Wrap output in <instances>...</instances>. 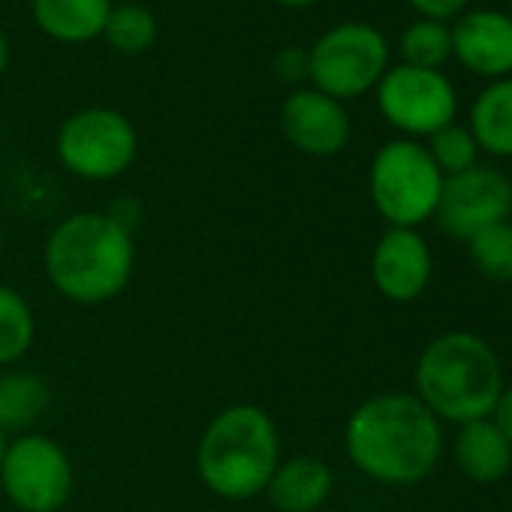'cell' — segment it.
<instances>
[{"label": "cell", "mask_w": 512, "mask_h": 512, "mask_svg": "<svg viewBox=\"0 0 512 512\" xmlns=\"http://www.w3.org/2000/svg\"><path fill=\"white\" fill-rule=\"evenodd\" d=\"M344 449L356 470L383 485H413L440 461V419L407 392L362 401L344 428Z\"/></svg>", "instance_id": "6da1fadb"}, {"label": "cell", "mask_w": 512, "mask_h": 512, "mask_svg": "<svg viewBox=\"0 0 512 512\" xmlns=\"http://www.w3.org/2000/svg\"><path fill=\"white\" fill-rule=\"evenodd\" d=\"M43 272L61 299L73 305H106L133 281V232L106 211H76L49 232Z\"/></svg>", "instance_id": "7a4b0ae2"}, {"label": "cell", "mask_w": 512, "mask_h": 512, "mask_svg": "<svg viewBox=\"0 0 512 512\" xmlns=\"http://www.w3.org/2000/svg\"><path fill=\"white\" fill-rule=\"evenodd\" d=\"M281 461V434L260 404H229L211 416L196 443V473L223 500L263 494Z\"/></svg>", "instance_id": "3957f363"}, {"label": "cell", "mask_w": 512, "mask_h": 512, "mask_svg": "<svg viewBox=\"0 0 512 512\" xmlns=\"http://www.w3.org/2000/svg\"><path fill=\"white\" fill-rule=\"evenodd\" d=\"M416 398L440 422L491 416L503 386L497 353L473 332H443L425 344L413 371Z\"/></svg>", "instance_id": "277c9868"}, {"label": "cell", "mask_w": 512, "mask_h": 512, "mask_svg": "<svg viewBox=\"0 0 512 512\" xmlns=\"http://www.w3.org/2000/svg\"><path fill=\"white\" fill-rule=\"evenodd\" d=\"M446 175L431 160L428 148L416 139L386 142L368 172V193L377 214L389 226L419 229L434 217Z\"/></svg>", "instance_id": "5b68a950"}, {"label": "cell", "mask_w": 512, "mask_h": 512, "mask_svg": "<svg viewBox=\"0 0 512 512\" xmlns=\"http://www.w3.org/2000/svg\"><path fill=\"white\" fill-rule=\"evenodd\" d=\"M389 67H392L389 40L383 37V31L365 22L335 25L308 49L311 88L341 103L374 91Z\"/></svg>", "instance_id": "8992f818"}, {"label": "cell", "mask_w": 512, "mask_h": 512, "mask_svg": "<svg viewBox=\"0 0 512 512\" xmlns=\"http://www.w3.org/2000/svg\"><path fill=\"white\" fill-rule=\"evenodd\" d=\"M0 488L19 512H61L73 497L76 470L58 440L25 431L22 437L7 440Z\"/></svg>", "instance_id": "52a82bcc"}, {"label": "cell", "mask_w": 512, "mask_h": 512, "mask_svg": "<svg viewBox=\"0 0 512 512\" xmlns=\"http://www.w3.org/2000/svg\"><path fill=\"white\" fill-rule=\"evenodd\" d=\"M55 148L70 175L85 181H112L133 166L139 154V136L130 118L121 112L88 106L61 124Z\"/></svg>", "instance_id": "ba28073f"}, {"label": "cell", "mask_w": 512, "mask_h": 512, "mask_svg": "<svg viewBox=\"0 0 512 512\" xmlns=\"http://www.w3.org/2000/svg\"><path fill=\"white\" fill-rule=\"evenodd\" d=\"M374 94L380 115L404 139H428L458 115V91L443 70L392 64Z\"/></svg>", "instance_id": "9c48e42d"}, {"label": "cell", "mask_w": 512, "mask_h": 512, "mask_svg": "<svg viewBox=\"0 0 512 512\" xmlns=\"http://www.w3.org/2000/svg\"><path fill=\"white\" fill-rule=\"evenodd\" d=\"M512 178L494 166H473L449 175L434 211L440 232L455 241H470L479 229L509 220Z\"/></svg>", "instance_id": "30bf717a"}, {"label": "cell", "mask_w": 512, "mask_h": 512, "mask_svg": "<svg viewBox=\"0 0 512 512\" xmlns=\"http://www.w3.org/2000/svg\"><path fill=\"white\" fill-rule=\"evenodd\" d=\"M281 133L299 154L323 160L347 148L353 121L341 100L317 88H296L281 106Z\"/></svg>", "instance_id": "8fae6325"}, {"label": "cell", "mask_w": 512, "mask_h": 512, "mask_svg": "<svg viewBox=\"0 0 512 512\" xmlns=\"http://www.w3.org/2000/svg\"><path fill=\"white\" fill-rule=\"evenodd\" d=\"M452 61L467 73L497 82L512 76V19L506 10L470 7L449 25Z\"/></svg>", "instance_id": "7c38bea8"}, {"label": "cell", "mask_w": 512, "mask_h": 512, "mask_svg": "<svg viewBox=\"0 0 512 512\" xmlns=\"http://www.w3.org/2000/svg\"><path fill=\"white\" fill-rule=\"evenodd\" d=\"M431 250L419 229L389 226L371 253V281L377 293L389 302H416L431 281Z\"/></svg>", "instance_id": "4fadbf2b"}, {"label": "cell", "mask_w": 512, "mask_h": 512, "mask_svg": "<svg viewBox=\"0 0 512 512\" xmlns=\"http://www.w3.org/2000/svg\"><path fill=\"white\" fill-rule=\"evenodd\" d=\"M332 485L335 476L323 458L293 455L278 461L263 494L269 497L275 512H317L326 506Z\"/></svg>", "instance_id": "5bb4252c"}, {"label": "cell", "mask_w": 512, "mask_h": 512, "mask_svg": "<svg viewBox=\"0 0 512 512\" xmlns=\"http://www.w3.org/2000/svg\"><path fill=\"white\" fill-rule=\"evenodd\" d=\"M112 7V0H34L31 4L37 28L64 46L100 40Z\"/></svg>", "instance_id": "9a60e30c"}, {"label": "cell", "mask_w": 512, "mask_h": 512, "mask_svg": "<svg viewBox=\"0 0 512 512\" xmlns=\"http://www.w3.org/2000/svg\"><path fill=\"white\" fill-rule=\"evenodd\" d=\"M455 461L461 473L473 482H497L512 467V446L500 434L491 416L458 425Z\"/></svg>", "instance_id": "2e32d148"}, {"label": "cell", "mask_w": 512, "mask_h": 512, "mask_svg": "<svg viewBox=\"0 0 512 512\" xmlns=\"http://www.w3.org/2000/svg\"><path fill=\"white\" fill-rule=\"evenodd\" d=\"M467 130L479 151L491 157H512V76L488 82L476 94Z\"/></svg>", "instance_id": "e0dca14e"}, {"label": "cell", "mask_w": 512, "mask_h": 512, "mask_svg": "<svg viewBox=\"0 0 512 512\" xmlns=\"http://www.w3.org/2000/svg\"><path fill=\"white\" fill-rule=\"evenodd\" d=\"M52 404V386L34 371H4L0 374V431L25 434L31 431Z\"/></svg>", "instance_id": "ac0fdd59"}, {"label": "cell", "mask_w": 512, "mask_h": 512, "mask_svg": "<svg viewBox=\"0 0 512 512\" xmlns=\"http://www.w3.org/2000/svg\"><path fill=\"white\" fill-rule=\"evenodd\" d=\"M37 338V317L31 302L16 290L0 284V368L16 365L28 356Z\"/></svg>", "instance_id": "d6986e66"}, {"label": "cell", "mask_w": 512, "mask_h": 512, "mask_svg": "<svg viewBox=\"0 0 512 512\" xmlns=\"http://www.w3.org/2000/svg\"><path fill=\"white\" fill-rule=\"evenodd\" d=\"M398 52H401V64L422 67V70H443L452 61L449 25L431 19L410 22L398 40Z\"/></svg>", "instance_id": "ffe728a7"}, {"label": "cell", "mask_w": 512, "mask_h": 512, "mask_svg": "<svg viewBox=\"0 0 512 512\" xmlns=\"http://www.w3.org/2000/svg\"><path fill=\"white\" fill-rule=\"evenodd\" d=\"M103 40L121 55H142L157 43V19L142 4H118L106 19Z\"/></svg>", "instance_id": "44dd1931"}, {"label": "cell", "mask_w": 512, "mask_h": 512, "mask_svg": "<svg viewBox=\"0 0 512 512\" xmlns=\"http://www.w3.org/2000/svg\"><path fill=\"white\" fill-rule=\"evenodd\" d=\"M467 244L473 269L497 284H512V223H494L479 229Z\"/></svg>", "instance_id": "7402d4cb"}, {"label": "cell", "mask_w": 512, "mask_h": 512, "mask_svg": "<svg viewBox=\"0 0 512 512\" xmlns=\"http://www.w3.org/2000/svg\"><path fill=\"white\" fill-rule=\"evenodd\" d=\"M425 148L446 178L479 166V145L464 124H446L443 130L428 136Z\"/></svg>", "instance_id": "603a6c76"}, {"label": "cell", "mask_w": 512, "mask_h": 512, "mask_svg": "<svg viewBox=\"0 0 512 512\" xmlns=\"http://www.w3.org/2000/svg\"><path fill=\"white\" fill-rule=\"evenodd\" d=\"M272 73L278 76V82L284 85H302L308 82V49L299 46H287L272 58Z\"/></svg>", "instance_id": "cb8c5ba5"}, {"label": "cell", "mask_w": 512, "mask_h": 512, "mask_svg": "<svg viewBox=\"0 0 512 512\" xmlns=\"http://www.w3.org/2000/svg\"><path fill=\"white\" fill-rule=\"evenodd\" d=\"M404 4L419 19H431V22H443V25H452L461 13L470 10V0H404Z\"/></svg>", "instance_id": "d4e9b609"}, {"label": "cell", "mask_w": 512, "mask_h": 512, "mask_svg": "<svg viewBox=\"0 0 512 512\" xmlns=\"http://www.w3.org/2000/svg\"><path fill=\"white\" fill-rule=\"evenodd\" d=\"M491 419H494V425L500 428V434H503V437L509 440V446H512V386L500 392V398H497V404H494V410H491Z\"/></svg>", "instance_id": "484cf974"}, {"label": "cell", "mask_w": 512, "mask_h": 512, "mask_svg": "<svg viewBox=\"0 0 512 512\" xmlns=\"http://www.w3.org/2000/svg\"><path fill=\"white\" fill-rule=\"evenodd\" d=\"M7 67H10V43H7V34L0 31V76L7 73Z\"/></svg>", "instance_id": "4316f807"}, {"label": "cell", "mask_w": 512, "mask_h": 512, "mask_svg": "<svg viewBox=\"0 0 512 512\" xmlns=\"http://www.w3.org/2000/svg\"><path fill=\"white\" fill-rule=\"evenodd\" d=\"M272 4H278V7H287V10H308V7L320 4V0H272Z\"/></svg>", "instance_id": "83f0119b"}, {"label": "cell", "mask_w": 512, "mask_h": 512, "mask_svg": "<svg viewBox=\"0 0 512 512\" xmlns=\"http://www.w3.org/2000/svg\"><path fill=\"white\" fill-rule=\"evenodd\" d=\"M4 452H7V434L0 431V461H4Z\"/></svg>", "instance_id": "f1b7e54d"}, {"label": "cell", "mask_w": 512, "mask_h": 512, "mask_svg": "<svg viewBox=\"0 0 512 512\" xmlns=\"http://www.w3.org/2000/svg\"><path fill=\"white\" fill-rule=\"evenodd\" d=\"M506 16L512 19V0H506Z\"/></svg>", "instance_id": "f546056e"}, {"label": "cell", "mask_w": 512, "mask_h": 512, "mask_svg": "<svg viewBox=\"0 0 512 512\" xmlns=\"http://www.w3.org/2000/svg\"><path fill=\"white\" fill-rule=\"evenodd\" d=\"M0 250H4V229H0Z\"/></svg>", "instance_id": "4dcf8cb0"}, {"label": "cell", "mask_w": 512, "mask_h": 512, "mask_svg": "<svg viewBox=\"0 0 512 512\" xmlns=\"http://www.w3.org/2000/svg\"><path fill=\"white\" fill-rule=\"evenodd\" d=\"M317 512H326V509H317Z\"/></svg>", "instance_id": "1f68e13d"}]
</instances>
